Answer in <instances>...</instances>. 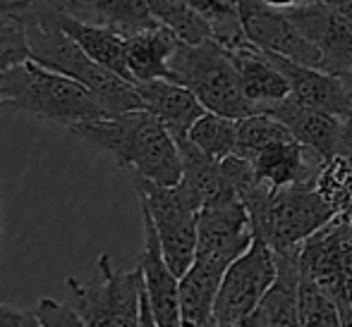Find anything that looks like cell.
I'll list each match as a JSON object with an SVG mask.
<instances>
[{"label": "cell", "mask_w": 352, "mask_h": 327, "mask_svg": "<svg viewBox=\"0 0 352 327\" xmlns=\"http://www.w3.org/2000/svg\"><path fill=\"white\" fill-rule=\"evenodd\" d=\"M237 14L245 36L261 51L324 69L321 51L297 29L285 10L271 8L264 0H237Z\"/></svg>", "instance_id": "cell-10"}, {"label": "cell", "mask_w": 352, "mask_h": 327, "mask_svg": "<svg viewBox=\"0 0 352 327\" xmlns=\"http://www.w3.org/2000/svg\"><path fill=\"white\" fill-rule=\"evenodd\" d=\"M168 79L187 86L206 110L230 117H245L254 112L252 103L242 91L240 74L232 62V56L216 38L204 41H180L168 62Z\"/></svg>", "instance_id": "cell-5"}, {"label": "cell", "mask_w": 352, "mask_h": 327, "mask_svg": "<svg viewBox=\"0 0 352 327\" xmlns=\"http://www.w3.org/2000/svg\"><path fill=\"white\" fill-rule=\"evenodd\" d=\"M38 327H53V325H72V327H84L82 318L72 311V306L67 301H58L51 296H41L34 306Z\"/></svg>", "instance_id": "cell-30"}, {"label": "cell", "mask_w": 352, "mask_h": 327, "mask_svg": "<svg viewBox=\"0 0 352 327\" xmlns=\"http://www.w3.org/2000/svg\"><path fill=\"white\" fill-rule=\"evenodd\" d=\"M14 3H22V5H43V3H48V0H14Z\"/></svg>", "instance_id": "cell-36"}, {"label": "cell", "mask_w": 352, "mask_h": 327, "mask_svg": "<svg viewBox=\"0 0 352 327\" xmlns=\"http://www.w3.org/2000/svg\"><path fill=\"white\" fill-rule=\"evenodd\" d=\"M302 275L319 282L340 306L343 325H352V308L345 299V280L352 267V220L336 215L307 237L297 251Z\"/></svg>", "instance_id": "cell-9"}, {"label": "cell", "mask_w": 352, "mask_h": 327, "mask_svg": "<svg viewBox=\"0 0 352 327\" xmlns=\"http://www.w3.org/2000/svg\"><path fill=\"white\" fill-rule=\"evenodd\" d=\"M345 299H348L350 308H352V267L348 272V280H345Z\"/></svg>", "instance_id": "cell-35"}, {"label": "cell", "mask_w": 352, "mask_h": 327, "mask_svg": "<svg viewBox=\"0 0 352 327\" xmlns=\"http://www.w3.org/2000/svg\"><path fill=\"white\" fill-rule=\"evenodd\" d=\"M29 8L41 10L43 14L53 19L63 32H67L74 41L82 46V51L87 56H91L98 65L108 67L111 72L120 74V77L130 79L132 74L130 67H127V36L116 29L101 27V24H89L82 22V19H74L70 14L60 12V10L51 8V5H29Z\"/></svg>", "instance_id": "cell-20"}, {"label": "cell", "mask_w": 352, "mask_h": 327, "mask_svg": "<svg viewBox=\"0 0 352 327\" xmlns=\"http://www.w3.org/2000/svg\"><path fill=\"white\" fill-rule=\"evenodd\" d=\"M232 62L240 74L242 91L254 110H266L276 101L290 96V84L276 60L252 41H245L235 48H228Z\"/></svg>", "instance_id": "cell-19"}, {"label": "cell", "mask_w": 352, "mask_h": 327, "mask_svg": "<svg viewBox=\"0 0 352 327\" xmlns=\"http://www.w3.org/2000/svg\"><path fill=\"white\" fill-rule=\"evenodd\" d=\"M326 5H331V8L336 10V12L343 14L348 22H352V0H324Z\"/></svg>", "instance_id": "cell-33"}, {"label": "cell", "mask_w": 352, "mask_h": 327, "mask_svg": "<svg viewBox=\"0 0 352 327\" xmlns=\"http://www.w3.org/2000/svg\"><path fill=\"white\" fill-rule=\"evenodd\" d=\"M283 138H295L290 134L285 125L278 120V117L269 115L264 110H254L250 115L240 117L237 120V151L240 156L252 158L261 151V148L271 146L276 141H283Z\"/></svg>", "instance_id": "cell-25"}, {"label": "cell", "mask_w": 352, "mask_h": 327, "mask_svg": "<svg viewBox=\"0 0 352 327\" xmlns=\"http://www.w3.org/2000/svg\"><path fill=\"white\" fill-rule=\"evenodd\" d=\"M316 189L333 206L336 215L352 220V158L336 153L321 170Z\"/></svg>", "instance_id": "cell-27"}, {"label": "cell", "mask_w": 352, "mask_h": 327, "mask_svg": "<svg viewBox=\"0 0 352 327\" xmlns=\"http://www.w3.org/2000/svg\"><path fill=\"white\" fill-rule=\"evenodd\" d=\"M24 10L27 8H0V72L32 60Z\"/></svg>", "instance_id": "cell-26"}, {"label": "cell", "mask_w": 352, "mask_h": 327, "mask_svg": "<svg viewBox=\"0 0 352 327\" xmlns=\"http://www.w3.org/2000/svg\"><path fill=\"white\" fill-rule=\"evenodd\" d=\"M0 325H19V327H38L36 313L27 308H17V306L0 304Z\"/></svg>", "instance_id": "cell-31"}, {"label": "cell", "mask_w": 352, "mask_h": 327, "mask_svg": "<svg viewBox=\"0 0 352 327\" xmlns=\"http://www.w3.org/2000/svg\"><path fill=\"white\" fill-rule=\"evenodd\" d=\"M297 308H300V325H343L340 306L319 282L311 277H300V296H297Z\"/></svg>", "instance_id": "cell-28"}, {"label": "cell", "mask_w": 352, "mask_h": 327, "mask_svg": "<svg viewBox=\"0 0 352 327\" xmlns=\"http://www.w3.org/2000/svg\"><path fill=\"white\" fill-rule=\"evenodd\" d=\"M338 153L352 158V112L345 117H340V141H338Z\"/></svg>", "instance_id": "cell-32"}, {"label": "cell", "mask_w": 352, "mask_h": 327, "mask_svg": "<svg viewBox=\"0 0 352 327\" xmlns=\"http://www.w3.org/2000/svg\"><path fill=\"white\" fill-rule=\"evenodd\" d=\"M254 237L274 251L297 249L307 237L336 217V210L316 184L266 186L254 182L242 194Z\"/></svg>", "instance_id": "cell-4"}, {"label": "cell", "mask_w": 352, "mask_h": 327, "mask_svg": "<svg viewBox=\"0 0 352 327\" xmlns=\"http://www.w3.org/2000/svg\"><path fill=\"white\" fill-rule=\"evenodd\" d=\"M74 138L111 156L127 175L173 186L182 180L177 141L153 112L127 110L67 127Z\"/></svg>", "instance_id": "cell-1"}, {"label": "cell", "mask_w": 352, "mask_h": 327, "mask_svg": "<svg viewBox=\"0 0 352 327\" xmlns=\"http://www.w3.org/2000/svg\"><path fill=\"white\" fill-rule=\"evenodd\" d=\"M252 239V217L240 196H223L201 206L197 222V254H223L237 258Z\"/></svg>", "instance_id": "cell-12"}, {"label": "cell", "mask_w": 352, "mask_h": 327, "mask_svg": "<svg viewBox=\"0 0 352 327\" xmlns=\"http://www.w3.org/2000/svg\"><path fill=\"white\" fill-rule=\"evenodd\" d=\"M142 225H144V251L137 261L144 275V287H146L148 301H151L153 318L156 325H182L180 315V277L168 265L166 256L161 249L156 225L151 215L142 208Z\"/></svg>", "instance_id": "cell-13"}, {"label": "cell", "mask_w": 352, "mask_h": 327, "mask_svg": "<svg viewBox=\"0 0 352 327\" xmlns=\"http://www.w3.org/2000/svg\"><path fill=\"white\" fill-rule=\"evenodd\" d=\"M98 277L82 282L65 280V301L84 325H140V304L144 291L142 267L127 272L113 270L108 254L98 256Z\"/></svg>", "instance_id": "cell-7"}, {"label": "cell", "mask_w": 352, "mask_h": 327, "mask_svg": "<svg viewBox=\"0 0 352 327\" xmlns=\"http://www.w3.org/2000/svg\"><path fill=\"white\" fill-rule=\"evenodd\" d=\"M43 5H51L82 22L116 29L125 36L161 24L151 12L148 0H48Z\"/></svg>", "instance_id": "cell-21"}, {"label": "cell", "mask_w": 352, "mask_h": 327, "mask_svg": "<svg viewBox=\"0 0 352 327\" xmlns=\"http://www.w3.org/2000/svg\"><path fill=\"white\" fill-rule=\"evenodd\" d=\"M182 38L166 24H156L144 32L127 36V67L132 82H151V79H168L173 53Z\"/></svg>", "instance_id": "cell-23"}, {"label": "cell", "mask_w": 352, "mask_h": 327, "mask_svg": "<svg viewBox=\"0 0 352 327\" xmlns=\"http://www.w3.org/2000/svg\"><path fill=\"white\" fill-rule=\"evenodd\" d=\"M278 275L276 254L264 239L254 237L252 244L228 265L221 280V289L213 304V325H245L247 315L256 308Z\"/></svg>", "instance_id": "cell-8"}, {"label": "cell", "mask_w": 352, "mask_h": 327, "mask_svg": "<svg viewBox=\"0 0 352 327\" xmlns=\"http://www.w3.org/2000/svg\"><path fill=\"white\" fill-rule=\"evenodd\" d=\"M269 56L285 74L287 84H290V93L300 103L316 108V110L331 112L336 117H345L352 112V96L338 74L326 72L321 67L302 65V62L276 56V53H269Z\"/></svg>", "instance_id": "cell-15"}, {"label": "cell", "mask_w": 352, "mask_h": 327, "mask_svg": "<svg viewBox=\"0 0 352 327\" xmlns=\"http://www.w3.org/2000/svg\"><path fill=\"white\" fill-rule=\"evenodd\" d=\"M24 14H27V36L34 62L77 79L79 84L91 88L101 98L103 106L111 110V115L144 108L135 82L98 65L91 56L82 51V46L70 34L63 32L41 10L27 8Z\"/></svg>", "instance_id": "cell-3"}, {"label": "cell", "mask_w": 352, "mask_h": 327, "mask_svg": "<svg viewBox=\"0 0 352 327\" xmlns=\"http://www.w3.org/2000/svg\"><path fill=\"white\" fill-rule=\"evenodd\" d=\"M285 12L297 24V29L321 51L326 72H333L338 77L352 72V22L324 0H309Z\"/></svg>", "instance_id": "cell-11"}, {"label": "cell", "mask_w": 352, "mask_h": 327, "mask_svg": "<svg viewBox=\"0 0 352 327\" xmlns=\"http://www.w3.org/2000/svg\"><path fill=\"white\" fill-rule=\"evenodd\" d=\"M297 249L290 251H274L276 263H278V275L274 284L266 289L256 308L247 315L242 327H287L300 325V308H297V296H300V261H297Z\"/></svg>", "instance_id": "cell-17"}, {"label": "cell", "mask_w": 352, "mask_h": 327, "mask_svg": "<svg viewBox=\"0 0 352 327\" xmlns=\"http://www.w3.org/2000/svg\"><path fill=\"white\" fill-rule=\"evenodd\" d=\"M195 146H199L206 156L223 160L237 151V117L221 115V112L206 110L199 120L192 125L187 134Z\"/></svg>", "instance_id": "cell-24"}, {"label": "cell", "mask_w": 352, "mask_h": 327, "mask_svg": "<svg viewBox=\"0 0 352 327\" xmlns=\"http://www.w3.org/2000/svg\"><path fill=\"white\" fill-rule=\"evenodd\" d=\"M151 12L166 27H170L182 41H204L211 36V27L201 14H197L185 0H148Z\"/></svg>", "instance_id": "cell-29"}, {"label": "cell", "mask_w": 352, "mask_h": 327, "mask_svg": "<svg viewBox=\"0 0 352 327\" xmlns=\"http://www.w3.org/2000/svg\"><path fill=\"white\" fill-rule=\"evenodd\" d=\"M250 160L254 167L256 182L266 186L316 184L321 170L329 162L297 138H283V141L271 143V146L261 148L256 156H252Z\"/></svg>", "instance_id": "cell-14"}, {"label": "cell", "mask_w": 352, "mask_h": 327, "mask_svg": "<svg viewBox=\"0 0 352 327\" xmlns=\"http://www.w3.org/2000/svg\"><path fill=\"white\" fill-rule=\"evenodd\" d=\"M0 110L27 112L65 130L77 122L111 115L91 88L34 60L0 72Z\"/></svg>", "instance_id": "cell-2"}, {"label": "cell", "mask_w": 352, "mask_h": 327, "mask_svg": "<svg viewBox=\"0 0 352 327\" xmlns=\"http://www.w3.org/2000/svg\"><path fill=\"white\" fill-rule=\"evenodd\" d=\"M264 112L278 117L297 141L305 143L311 151H316L324 160H331L338 153L340 117L305 106L292 93L280 98V101H276Z\"/></svg>", "instance_id": "cell-18"}, {"label": "cell", "mask_w": 352, "mask_h": 327, "mask_svg": "<svg viewBox=\"0 0 352 327\" xmlns=\"http://www.w3.org/2000/svg\"><path fill=\"white\" fill-rule=\"evenodd\" d=\"M264 3L278 10H292V8H300V5L309 3V0H264Z\"/></svg>", "instance_id": "cell-34"}, {"label": "cell", "mask_w": 352, "mask_h": 327, "mask_svg": "<svg viewBox=\"0 0 352 327\" xmlns=\"http://www.w3.org/2000/svg\"><path fill=\"white\" fill-rule=\"evenodd\" d=\"M235 261L223 254H197L192 265L180 275L182 325H213V304L228 265Z\"/></svg>", "instance_id": "cell-16"}, {"label": "cell", "mask_w": 352, "mask_h": 327, "mask_svg": "<svg viewBox=\"0 0 352 327\" xmlns=\"http://www.w3.org/2000/svg\"><path fill=\"white\" fill-rule=\"evenodd\" d=\"M144 110L153 112L175 138L187 136L197 120L206 112L201 101L182 84L173 79L137 82Z\"/></svg>", "instance_id": "cell-22"}, {"label": "cell", "mask_w": 352, "mask_h": 327, "mask_svg": "<svg viewBox=\"0 0 352 327\" xmlns=\"http://www.w3.org/2000/svg\"><path fill=\"white\" fill-rule=\"evenodd\" d=\"M140 196V206L151 215L156 225L161 249L168 265L177 277L185 275L197 256V222H199L201 201L185 182L163 186L140 175H130Z\"/></svg>", "instance_id": "cell-6"}]
</instances>
